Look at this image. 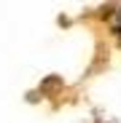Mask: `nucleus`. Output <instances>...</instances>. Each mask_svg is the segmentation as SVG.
Masks as SVG:
<instances>
[{
    "instance_id": "1",
    "label": "nucleus",
    "mask_w": 121,
    "mask_h": 123,
    "mask_svg": "<svg viewBox=\"0 0 121 123\" xmlns=\"http://www.w3.org/2000/svg\"><path fill=\"white\" fill-rule=\"evenodd\" d=\"M116 30H118V35H121V6L116 8Z\"/></svg>"
}]
</instances>
